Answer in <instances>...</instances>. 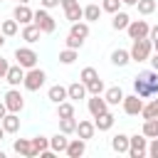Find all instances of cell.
Masks as SVG:
<instances>
[{
	"mask_svg": "<svg viewBox=\"0 0 158 158\" xmlns=\"http://www.w3.org/2000/svg\"><path fill=\"white\" fill-rule=\"evenodd\" d=\"M12 148H15V153H20V156H25V158H35V156H37V151H35V146H32V138H17Z\"/></svg>",
	"mask_w": 158,
	"mask_h": 158,
	"instance_id": "13",
	"label": "cell"
},
{
	"mask_svg": "<svg viewBox=\"0 0 158 158\" xmlns=\"http://www.w3.org/2000/svg\"><path fill=\"white\" fill-rule=\"evenodd\" d=\"M123 91H121V86H109L106 91H104V99H106V104L109 106H118V104H123Z\"/></svg>",
	"mask_w": 158,
	"mask_h": 158,
	"instance_id": "18",
	"label": "cell"
},
{
	"mask_svg": "<svg viewBox=\"0 0 158 158\" xmlns=\"http://www.w3.org/2000/svg\"><path fill=\"white\" fill-rule=\"evenodd\" d=\"M7 69H10V62H7L5 57H0V79H5V74H7Z\"/></svg>",
	"mask_w": 158,
	"mask_h": 158,
	"instance_id": "42",
	"label": "cell"
},
{
	"mask_svg": "<svg viewBox=\"0 0 158 158\" xmlns=\"http://www.w3.org/2000/svg\"><path fill=\"white\" fill-rule=\"evenodd\" d=\"M67 146H69V138H67V133H54L52 138H49V148L54 151V153H64L67 151Z\"/></svg>",
	"mask_w": 158,
	"mask_h": 158,
	"instance_id": "21",
	"label": "cell"
},
{
	"mask_svg": "<svg viewBox=\"0 0 158 158\" xmlns=\"http://www.w3.org/2000/svg\"><path fill=\"white\" fill-rule=\"evenodd\" d=\"M59 62H62V64H74V62H77V49H72V47L62 49V52H59Z\"/></svg>",
	"mask_w": 158,
	"mask_h": 158,
	"instance_id": "33",
	"label": "cell"
},
{
	"mask_svg": "<svg viewBox=\"0 0 158 158\" xmlns=\"http://www.w3.org/2000/svg\"><path fill=\"white\" fill-rule=\"evenodd\" d=\"M148 153V138L143 133H136L131 136V143H128V156L131 158H143Z\"/></svg>",
	"mask_w": 158,
	"mask_h": 158,
	"instance_id": "6",
	"label": "cell"
},
{
	"mask_svg": "<svg viewBox=\"0 0 158 158\" xmlns=\"http://www.w3.org/2000/svg\"><path fill=\"white\" fill-rule=\"evenodd\" d=\"M44 79H47V74H44L40 67H32V69L25 72V81H22V86H25L27 91H40V89L44 86Z\"/></svg>",
	"mask_w": 158,
	"mask_h": 158,
	"instance_id": "3",
	"label": "cell"
},
{
	"mask_svg": "<svg viewBox=\"0 0 158 158\" xmlns=\"http://www.w3.org/2000/svg\"><path fill=\"white\" fill-rule=\"evenodd\" d=\"M40 30H42V35H52L54 30H57V22H54V17L47 12V7H40V10H35V20H32Z\"/></svg>",
	"mask_w": 158,
	"mask_h": 158,
	"instance_id": "4",
	"label": "cell"
},
{
	"mask_svg": "<svg viewBox=\"0 0 158 158\" xmlns=\"http://www.w3.org/2000/svg\"><path fill=\"white\" fill-rule=\"evenodd\" d=\"M69 158H81L84 153H86V141L84 138H74V141H69V146H67V151H64Z\"/></svg>",
	"mask_w": 158,
	"mask_h": 158,
	"instance_id": "15",
	"label": "cell"
},
{
	"mask_svg": "<svg viewBox=\"0 0 158 158\" xmlns=\"http://www.w3.org/2000/svg\"><path fill=\"white\" fill-rule=\"evenodd\" d=\"M67 94H69V99L79 101V99H84L89 91H86V84H84V81H74V84H69V86H67Z\"/></svg>",
	"mask_w": 158,
	"mask_h": 158,
	"instance_id": "23",
	"label": "cell"
},
{
	"mask_svg": "<svg viewBox=\"0 0 158 158\" xmlns=\"http://www.w3.org/2000/svg\"><path fill=\"white\" fill-rule=\"evenodd\" d=\"M81 44H84V40L69 32V37H67V47H72V49H81Z\"/></svg>",
	"mask_w": 158,
	"mask_h": 158,
	"instance_id": "40",
	"label": "cell"
},
{
	"mask_svg": "<svg viewBox=\"0 0 158 158\" xmlns=\"http://www.w3.org/2000/svg\"><path fill=\"white\" fill-rule=\"evenodd\" d=\"M0 158H5V153H2V151H0Z\"/></svg>",
	"mask_w": 158,
	"mask_h": 158,
	"instance_id": "52",
	"label": "cell"
},
{
	"mask_svg": "<svg viewBox=\"0 0 158 158\" xmlns=\"http://www.w3.org/2000/svg\"><path fill=\"white\" fill-rule=\"evenodd\" d=\"M114 121H116V116H114L111 111H104L101 116H96V118H94V123H96V131H109V128L114 126Z\"/></svg>",
	"mask_w": 158,
	"mask_h": 158,
	"instance_id": "24",
	"label": "cell"
},
{
	"mask_svg": "<svg viewBox=\"0 0 158 158\" xmlns=\"http://www.w3.org/2000/svg\"><path fill=\"white\" fill-rule=\"evenodd\" d=\"M141 133H143L146 138H158V118H146Z\"/></svg>",
	"mask_w": 158,
	"mask_h": 158,
	"instance_id": "28",
	"label": "cell"
},
{
	"mask_svg": "<svg viewBox=\"0 0 158 158\" xmlns=\"http://www.w3.org/2000/svg\"><path fill=\"white\" fill-rule=\"evenodd\" d=\"M86 91H89V94H104L106 89H104V81L96 77V79H91V81L86 84Z\"/></svg>",
	"mask_w": 158,
	"mask_h": 158,
	"instance_id": "37",
	"label": "cell"
},
{
	"mask_svg": "<svg viewBox=\"0 0 158 158\" xmlns=\"http://www.w3.org/2000/svg\"><path fill=\"white\" fill-rule=\"evenodd\" d=\"M151 49H153V42L148 40V37H143V40H133V44H131V62H146V59H151Z\"/></svg>",
	"mask_w": 158,
	"mask_h": 158,
	"instance_id": "2",
	"label": "cell"
},
{
	"mask_svg": "<svg viewBox=\"0 0 158 158\" xmlns=\"http://www.w3.org/2000/svg\"><path fill=\"white\" fill-rule=\"evenodd\" d=\"M17 2H22V5H27V2H30V0H17Z\"/></svg>",
	"mask_w": 158,
	"mask_h": 158,
	"instance_id": "50",
	"label": "cell"
},
{
	"mask_svg": "<svg viewBox=\"0 0 158 158\" xmlns=\"http://www.w3.org/2000/svg\"><path fill=\"white\" fill-rule=\"evenodd\" d=\"M148 40H151V42H158V25H153V27H151V32H148Z\"/></svg>",
	"mask_w": 158,
	"mask_h": 158,
	"instance_id": "44",
	"label": "cell"
},
{
	"mask_svg": "<svg viewBox=\"0 0 158 158\" xmlns=\"http://www.w3.org/2000/svg\"><path fill=\"white\" fill-rule=\"evenodd\" d=\"M136 7L141 15H151V12H156V0H138Z\"/></svg>",
	"mask_w": 158,
	"mask_h": 158,
	"instance_id": "36",
	"label": "cell"
},
{
	"mask_svg": "<svg viewBox=\"0 0 158 158\" xmlns=\"http://www.w3.org/2000/svg\"><path fill=\"white\" fill-rule=\"evenodd\" d=\"M131 62V52L128 49H114L111 52V64L114 67H126Z\"/></svg>",
	"mask_w": 158,
	"mask_h": 158,
	"instance_id": "26",
	"label": "cell"
},
{
	"mask_svg": "<svg viewBox=\"0 0 158 158\" xmlns=\"http://www.w3.org/2000/svg\"><path fill=\"white\" fill-rule=\"evenodd\" d=\"M151 64H153V69H156V72H158V52H156V54H153V57H151Z\"/></svg>",
	"mask_w": 158,
	"mask_h": 158,
	"instance_id": "45",
	"label": "cell"
},
{
	"mask_svg": "<svg viewBox=\"0 0 158 158\" xmlns=\"http://www.w3.org/2000/svg\"><path fill=\"white\" fill-rule=\"evenodd\" d=\"M72 35H77V37H81V40H86L89 37V22H72V30H69Z\"/></svg>",
	"mask_w": 158,
	"mask_h": 158,
	"instance_id": "32",
	"label": "cell"
},
{
	"mask_svg": "<svg viewBox=\"0 0 158 158\" xmlns=\"http://www.w3.org/2000/svg\"><path fill=\"white\" fill-rule=\"evenodd\" d=\"M40 37H42V30H40L35 22H30V25H25V27H22V40H25L27 44L40 42Z\"/></svg>",
	"mask_w": 158,
	"mask_h": 158,
	"instance_id": "16",
	"label": "cell"
},
{
	"mask_svg": "<svg viewBox=\"0 0 158 158\" xmlns=\"http://www.w3.org/2000/svg\"><path fill=\"white\" fill-rule=\"evenodd\" d=\"M133 94H138L141 99L156 96V94H158V72H156V69L138 72L136 79H133Z\"/></svg>",
	"mask_w": 158,
	"mask_h": 158,
	"instance_id": "1",
	"label": "cell"
},
{
	"mask_svg": "<svg viewBox=\"0 0 158 158\" xmlns=\"http://www.w3.org/2000/svg\"><path fill=\"white\" fill-rule=\"evenodd\" d=\"M141 116H143V121H146V118H158V94H156V99H153L151 104H143Z\"/></svg>",
	"mask_w": 158,
	"mask_h": 158,
	"instance_id": "29",
	"label": "cell"
},
{
	"mask_svg": "<svg viewBox=\"0 0 158 158\" xmlns=\"http://www.w3.org/2000/svg\"><path fill=\"white\" fill-rule=\"evenodd\" d=\"M101 12H104V10H101L96 2H89V5L84 7V20H86V22H96V20L101 17Z\"/></svg>",
	"mask_w": 158,
	"mask_h": 158,
	"instance_id": "27",
	"label": "cell"
},
{
	"mask_svg": "<svg viewBox=\"0 0 158 158\" xmlns=\"http://www.w3.org/2000/svg\"><path fill=\"white\" fill-rule=\"evenodd\" d=\"M57 5H62V0H42V7H47V10H52Z\"/></svg>",
	"mask_w": 158,
	"mask_h": 158,
	"instance_id": "43",
	"label": "cell"
},
{
	"mask_svg": "<svg viewBox=\"0 0 158 158\" xmlns=\"http://www.w3.org/2000/svg\"><path fill=\"white\" fill-rule=\"evenodd\" d=\"M47 99H49L52 104H62V101H67V99H69V94H67V86H62V84H54V86H49V91H47Z\"/></svg>",
	"mask_w": 158,
	"mask_h": 158,
	"instance_id": "17",
	"label": "cell"
},
{
	"mask_svg": "<svg viewBox=\"0 0 158 158\" xmlns=\"http://www.w3.org/2000/svg\"><path fill=\"white\" fill-rule=\"evenodd\" d=\"M94 133H96V123L94 121H79L77 123V136L79 138L89 141V138H94Z\"/></svg>",
	"mask_w": 158,
	"mask_h": 158,
	"instance_id": "20",
	"label": "cell"
},
{
	"mask_svg": "<svg viewBox=\"0 0 158 158\" xmlns=\"http://www.w3.org/2000/svg\"><path fill=\"white\" fill-rule=\"evenodd\" d=\"M128 143H131V136H126V133H116L111 138V148L116 153H128Z\"/></svg>",
	"mask_w": 158,
	"mask_h": 158,
	"instance_id": "22",
	"label": "cell"
},
{
	"mask_svg": "<svg viewBox=\"0 0 158 158\" xmlns=\"http://www.w3.org/2000/svg\"><path fill=\"white\" fill-rule=\"evenodd\" d=\"M15 59H17V64L20 67H25V69H32V67H37V52L35 49H30V47H17L15 49Z\"/></svg>",
	"mask_w": 158,
	"mask_h": 158,
	"instance_id": "5",
	"label": "cell"
},
{
	"mask_svg": "<svg viewBox=\"0 0 158 158\" xmlns=\"http://www.w3.org/2000/svg\"><path fill=\"white\" fill-rule=\"evenodd\" d=\"M123 111L128 116H138L143 111V99L138 94H131V96H123Z\"/></svg>",
	"mask_w": 158,
	"mask_h": 158,
	"instance_id": "11",
	"label": "cell"
},
{
	"mask_svg": "<svg viewBox=\"0 0 158 158\" xmlns=\"http://www.w3.org/2000/svg\"><path fill=\"white\" fill-rule=\"evenodd\" d=\"M128 22H131V17H128V12H123V10H118V12H114V20H111V27H114L116 32H121V30H126V27H128Z\"/></svg>",
	"mask_w": 158,
	"mask_h": 158,
	"instance_id": "25",
	"label": "cell"
},
{
	"mask_svg": "<svg viewBox=\"0 0 158 158\" xmlns=\"http://www.w3.org/2000/svg\"><path fill=\"white\" fill-rule=\"evenodd\" d=\"M0 25H2V22H0Z\"/></svg>",
	"mask_w": 158,
	"mask_h": 158,
	"instance_id": "54",
	"label": "cell"
},
{
	"mask_svg": "<svg viewBox=\"0 0 158 158\" xmlns=\"http://www.w3.org/2000/svg\"><path fill=\"white\" fill-rule=\"evenodd\" d=\"M2 44H5V35L0 32V47H2Z\"/></svg>",
	"mask_w": 158,
	"mask_h": 158,
	"instance_id": "49",
	"label": "cell"
},
{
	"mask_svg": "<svg viewBox=\"0 0 158 158\" xmlns=\"http://www.w3.org/2000/svg\"><path fill=\"white\" fill-rule=\"evenodd\" d=\"M0 123H2V128H5L7 133H17V131H20V116L12 114V111H7V114L2 116Z\"/></svg>",
	"mask_w": 158,
	"mask_h": 158,
	"instance_id": "19",
	"label": "cell"
},
{
	"mask_svg": "<svg viewBox=\"0 0 158 158\" xmlns=\"http://www.w3.org/2000/svg\"><path fill=\"white\" fill-rule=\"evenodd\" d=\"M121 2H123V5H136L138 0H121Z\"/></svg>",
	"mask_w": 158,
	"mask_h": 158,
	"instance_id": "48",
	"label": "cell"
},
{
	"mask_svg": "<svg viewBox=\"0 0 158 158\" xmlns=\"http://www.w3.org/2000/svg\"><path fill=\"white\" fill-rule=\"evenodd\" d=\"M153 49H156V52H158V42H153Z\"/></svg>",
	"mask_w": 158,
	"mask_h": 158,
	"instance_id": "51",
	"label": "cell"
},
{
	"mask_svg": "<svg viewBox=\"0 0 158 158\" xmlns=\"http://www.w3.org/2000/svg\"><path fill=\"white\" fill-rule=\"evenodd\" d=\"M5 81H7L10 86H20V84L25 81V67L10 64V69H7V74H5Z\"/></svg>",
	"mask_w": 158,
	"mask_h": 158,
	"instance_id": "12",
	"label": "cell"
},
{
	"mask_svg": "<svg viewBox=\"0 0 158 158\" xmlns=\"http://www.w3.org/2000/svg\"><path fill=\"white\" fill-rule=\"evenodd\" d=\"M17 25H20V22H17L15 17H12V20H2L0 32H2L5 37H15V35H17Z\"/></svg>",
	"mask_w": 158,
	"mask_h": 158,
	"instance_id": "30",
	"label": "cell"
},
{
	"mask_svg": "<svg viewBox=\"0 0 158 158\" xmlns=\"http://www.w3.org/2000/svg\"><path fill=\"white\" fill-rule=\"evenodd\" d=\"M86 109H89V114L96 118V116H101L104 111H109V104H106V99H104L101 94H91V99L86 101Z\"/></svg>",
	"mask_w": 158,
	"mask_h": 158,
	"instance_id": "10",
	"label": "cell"
},
{
	"mask_svg": "<svg viewBox=\"0 0 158 158\" xmlns=\"http://www.w3.org/2000/svg\"><path fill=\"white\" fill-rule=\"evenodd\" d=\"M126 32H128V37H131V40H143V37H148L151 25H148L146 20H131V22H128V27H126Z\"/></svg>",
	"mask_w": 158,
	"mask_h": 158,
	"instance_id": "8",
	"label": "cell"
},
{
	"mask_svg": "<svg viewBox=\"0 0 158 158\" xmlns=\"http://www.w3.org/2000/svg\"><path fill=\"white\" fill-rule=\"evenodd\" d=\"M62 7H64V15H67L69 22L84 20V7L79 5V0H62Z\"/></svg>",
	"mask_w": 158,
	"mask_h": 158,
	"instance_id": "9",
	"label": "cell"
},
{
	"mask_svg": "<svg viewBox=\"0 0 158 158\" xmlns=\"http://www.w3.org/2000/svg\"><path fill=\"white\" fill-rule=\"evenodd\" d=\"M12 17L20 22V25H30L32 20H35V12L27 7V5H22V2H17V7L12 10Z\"/></svg>",
	"mask_w": 158,
	"mask_h": 158,
	"instance_id": "14",
	"label": "cell"
},
{
	"mask_svg": "<svg viewBox=\"0 0 158 158\" xmlns=\"http://www.w3.org/2000/svg\"><path fill=\"white\" fill-rule=\"evenodd\" d=\"M5 133H7V131H5V128H2V123H0V141L5 138Z\"/></svg>",
	"mask_w": 158,
	"mask_h": 158,
	"instance_id": "47",
	"label": "cell"
},
{
	"mask_svg": "<svg viewBox=\"0 0 158 158\" xmlns=\"http://www.w3.org/2000/svg\"><path fill=\"white\" fill-rule=\"evenodd\" d=\"M2 101H5L7 111H12V114H20V111L25 109V96H22L15 86H12L10 91H5V99H2Z\"/></svg>",
	"mask_w": 158,
	"mask_h": 158,
	"instance_id": "7",
	"label": "cell"
},
{
	"mask_svg": "<svg viewBox=\"0 0 158 158\" xmlns=\"http://www.w3.org/2000/svg\"><path fill=\"white\" fill-rule=\"evenodd\" d=\"M121 5H123L121 0H104V2H101V10L114 15V12H118V10H121Z\"/></svg>",
	"mask_w": 158,
	"mask_h": 158,
	"instance_id": "38",
	"label": "cell"
},
{
	"mask_svg": "<svg viewBox=\"0 0 158 158\" xmlns=\"http://www.w3.org/2000/svg\"><path fill=\"white\" fill-rule=\"evenodd\" d=\"M96 77H99V72H96L94 67H84V69H81V74H79V79H81L84 84H89V81H91V79H96Z\"/></svg>",
	"mask_w": 158,
	"mask_h": 158,
	"instance_id": "39",
	"label": "cell"
},
{
	"mask_svg": "<svg viewBox=\"0 0 158 158\" xmlns=\"http://www.w3.org/2000/svg\"><path fill=\"white\" fill-rule=\"evenodd\" d=\"M77 123H79V121H77L74 116H69V118H59V131L67 133V136H69V133H77Z\"/></svg>",
	"mask_w": 158,
	"mask_h": 158,
	"instance_id": "31",
	"label": "cell"
},
{
	"mask_svg": "<svg viewBox=\"0 0 158 158\" xmlns=\"http://www.w3.org/2000/svg\"><path fill=\"white\" fill-rule=\"evenodd\" d=\"M5 114H7V106H5V101H0V121H2Z\"/></svg>",
	"mask_w": 158,
	"mask_h": 158,
	"instance_id": "46",
	"label": "cell"
},
{
	"mask_svg": "<svg viewBox=\"0 0 158 158\" xmlns=\"http://www.w3.org/2000/svg\"><path fill=\"white\" fill-rule=\"evenodd\" d=\"M57 116H59V118H69V116H74V106H72L69 101L57 104Z\"/></svg>",
	"mask_w": 158,
	"mask_h": 158,
	"instance_id": "34",
	"label": "cell"
},
{
	"mask_svg": "<svg viewBox=\"0 0 158 158\" xmlns=\"http://www.w3.org/2000/svg\"><path fill=\"white\" fill-rule=\"evenodd\" d=\"M0 2H2V0H0Z\"/></svg>",
	"mask_w": 158,
	"mask_h": 158,
	"instance_id": "53",
	"label": "cell"
},
{
	"mask_svg": "<svg viewBox=\"0 0 158 158\" xmlns=\"http://www.w3.org/2000/svg\"><path fill=\"white\" fill-rule=\"evenodd\" d=\"M32 146H35V151H37V156H40V153H44V151L49 148V138H47V136H35V138H32Z\"/></svg>",
	"mask_w": 158,
	"mask_h": 158,
	"instance_id": "35",
	"label": "cell"
},
{
	"mask_svg": "<svg viewBox=\"0 0 158 158\" xmlns=\"http://www.w3.org/2000/svg\"><path fill=\"white\" fill-rule=\"evenodd\" d=\"M148 156H151V158H158V138H151V146H148Z\"/></svg>",
	"mask_w": 158,
	"mask_h": 158,
	"instance_id": "41",
	"label": "cell"
}]
</instances>
